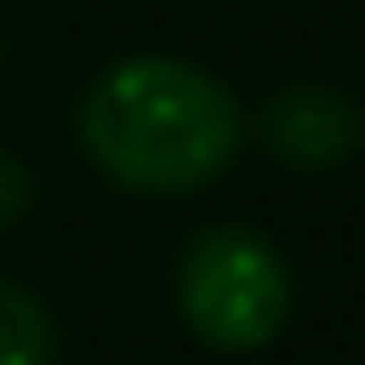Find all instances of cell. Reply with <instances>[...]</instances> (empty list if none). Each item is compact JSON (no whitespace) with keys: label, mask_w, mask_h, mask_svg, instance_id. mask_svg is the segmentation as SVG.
Wrapping results in <instances>:
<instances>
[{"label":"cell","mask_w":365,"mask_h":365,"mask_svg":"<svg viewBox=\"0 0 365 365\" xmlns=\"http://www.w3.org/2000/svg\"><path fill=\"white\" fill-rule=\"evenodd\" d=\"M257 141L295 173H334L359 148V103L340 83H289L257 109Z\"/></svg>","instance_id":"3"},{"label":"cell","mask_w":365,"mask_h":365,"mask_svg":"<svg viewBox=\"0 0 365 365\" xmlns=\"http://www.w3.org/2000/svg\"><path fill=\"white\" fill-rule=\"evenodd\" d=\"M26 205H32V167H26L19 154H0V231L19 225Z\"/></svg>","instance_id":"5"},{"label":"cell","mask_w":365,"mask_h":365,"mask_svg":"<svg viewBox=\"0 0 365 365\" xmlns=\"http://www.w3.org/2000/svg\"><path fill=\"white\" fill-rule=\"evenodd\" d=\"M173 308L212 353H257L289 327L295 276L263 231L205 225L173 263Z\"/></svg>","instance_id":"2"},{"label":"cell","mask_w":365,"mask_h":365,"mask_svg":"<svg viewBox=\"0 0 365 365\" xmlns=\"http://www.w3.org/2000/svg\"><path fill=\"white\" fill-rule=\"evenodd\" d=\"M0 365H58V321L51 308L0 276Z\"/></svg>","instance_id":"4"},{"label":"cell","mask_w":365,"mask_h":365,"mask_svg":"<svg viewBox=\"0 0 365 365\" xmlns=\"http://www.w3.org/2000/svg\"><path fill=\"white\" fill-rule=\"evenodd\" d=\"M77 148L122 192H199L244 148V103L186 58H122L77 96Z\"/></svg>","instance_id":"1"}]
</instances>
